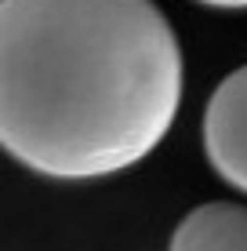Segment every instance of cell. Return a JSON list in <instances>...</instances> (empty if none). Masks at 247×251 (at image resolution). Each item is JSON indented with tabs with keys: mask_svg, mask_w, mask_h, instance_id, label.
Returning <instances> with one entry per match:
<instances>
[{
	"mask_svg": "<svg viewBox=\"0 0 247 251\" xmlns=\"http://www.w3.org/2000/svg\"><path fill=\"white\" fill-rule=\"evenodd\" d=\"M182 102V51L153 0H4L0 142L47 178L149 157Z\"/></svg>",
	"mask_w": 247,
	"mask_h": 251,
	"instance_id": "1",
	"label": "cell"
},
{
	"mask_svg": "<svg viewBox=\"0 0 247 251\" xmlns=\"http://www.w3.org/2000/svg\"><path fill=\"white\" fill-rule=\"evenodd\" d=\"M203 150L229 186L247 193V66L215 88L203 113Z\"/></svg>",
	"mask_w": 247,
	"mask_h": 251,
	"instance_id": "2",
	"label": "cell"
},
{
	"mask_svg": "<svg viewBox=\"0 0 247 251\" xmlns=\"http://www.w3.org/2000/svg\"><path fill=\"white\" fill-rule=\"evenodd\" d=\"M167 251H247V207L229 201L200 204L178 222Z\"/></svg>",
	"mask_w": 247,
	"mask_h": 251,
	"instance_id": "3",
	"label": "cell"
},
{
	"mask_svg": "<svg viewBox=\"0 0 247 251\" xmlns=\"http://www.w3.org/2000/svg\"><path fill=\"white\" fill-rule=\"evenodd\" d=\"M207 7H247V0H200Z\"/></svg>",
	"mask_w": 247,
	"mask_h": 251,
	"instance_id": "4",
	"label": "cell"
}]
</instances>
